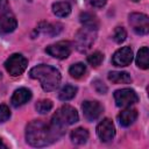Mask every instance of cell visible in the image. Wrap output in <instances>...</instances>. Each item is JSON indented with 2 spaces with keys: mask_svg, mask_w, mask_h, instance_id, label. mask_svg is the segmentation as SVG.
<instances>
[{
  "mask_svg": "<svg viewBox=\"0 0 149 149\" xmlns=\"http://www.w3.org/2000/svg\"><path fill=\"white\" fill-rule=\"evenodd\" d=\"M102 61H104V55H102L100 51H95V52L91 54V55L87 57V62H88L92 66H94V68L99 66Z\"/></svg>",
  "mask_w": 149,
  "mask_h": 149,
  "instance_id": "24",
  "label": "cell"
},
{
  "mask_svg": "<svg viewBox=\"0 0 149 149\" xmlns=\"http://www.w3.org/2000/svg\"><path fill=\"white\" fill-rule=\"evenodd\" d=\"M133 61V50L130 47H122L118 49L113 57H112V63L115 66H127L132 63Z\"/></svg>",
  "mask_w": 149,
  "mask_h": 149,
  "instance_id": "11",
  "label": "cell"
},
{
  "mask_svg": "<svg viewBox=\"0 0 149 149\" xmlns=\"http://www.w3.org/2000/svg\"><path fill=\"white\" fill-rule=\"evenodd\" d=\"M81 109H83L84 116H85V119L87 121H94V120H97L101 115V113L104 111V108L100 105V102L94 101V100L93 101L92 100L84 101L83 105H81Z\"/></svg>",
  "mask_w": 149,
  "mask_h": 149,
  "instance_id": "9",
  "label": "cell"
},
{
  "mask_svg": "<svg viewBox=\"0 0 149 149\" xmlns=\"http://www.w3.org/2000/svg\"><path fill=\"white\" fill-rule=\"evenodd\" d=\"M97 134L99 139L102 142H109L113 140L115 135V127L111 119L106 118L104 119L98 126H97Z\"/></svg>",
  "mask_w": 149,
  "mask_h": 149,
  "instance_id": "10",
  "label": "cell"
},
{
  "mask_svg": "<svg viewBox=\"0 0 149 149\" xmlns=\"http://www.w3.org/2000/svg\"><path fill=\"white\" fill-rule=\"evenodd\" d=\"M10 118V111L7 105H0V123L6 122Z\"/></svg>",
  "mask_w": 149,
  "mask_h": 149,
  "instance_id": "27",
  "label": "cell"
},
{
  "mask_svg": "<svg viewBox=\"0 0 149 149\" xmlns=\"http://www.w3.org/2000/svg\"><path fill=\"white\" fill-rule=\"evenodd\" d=\"M137 118V111L135 108H126L118 115V121L122 127H129Z\"/></svg>",
  "mask_w": 149,
  "mask_h": 149,
  "instance_id": "14",
  "label": "cell"
},
{
  "mask_svg": "<svg viewBox=\"0 0 149 149\" xmlns=\"http://www.w3.org/2000/svg\"><path fill=\"white\" fill-rule=\"evenodd\" d=\"M29 76L33 79H38L42 88L45 92L55 91L59 86L62 79L61 72L56 68L47 64H40L34 66L29 71Z\"/></svg>",
  "mask_w": 149,
  "mask_h": 149,
  "instance_id": "2",
  "label": "cell"
},
{
  "mask_svg": "<svg viewBox=\"0 0 149 149\" xmlns=\"http://www.w3.org/2000/svg\"><path fill=\"white\" fill-rule=\"evenodd\" d=\"M108 79L114 84H129L132 83V77L125 71H112L108 73Z\"/></svg>",
  "mask_w": 149,
  "mask_h": 149,
  "instance_id": "17",
  "label": "cell"
},
{
  "mask_svg": "<svg viewBox=\"0 0 149 149\" xmlns=\"http://www.w3.org/2000/svg\"><path fill=\"white\" fill-rule=\"evenodd\" d=\"M78 119H79L78 112L72 106L65 105L56 111V113L54 114V116L51 119V123L64 129V127L76 123L78 121Z\"/></svg>",
  "mask_w": 149,
  "mask_h": 149,
  "instance_id": "3",
  "label": "cell"
},
{
  "mask_svg": "<svg viewBox=\"0 0 149 149\" xmlns=\"http://www.w3.org/2000/svg\"><path fill=\"white\" fill-rule=\"evenodd\" d=\"M127 37V33L123 27H116L114 29V33H113V40L116 42V43H122Z\"/></svg>",
  "mask_w": 149,
  "mask_h": 149,
  "instance_id": "25",
  "label": "cell"
},
{
  "mask_svg": "<svg viewBox=\"0 0 149 149\" xmlns=\"http://www.w3.org/2000/svg\"><path fill=\"white\" fill-rule=\"evenodd\" d=\"M77 93V87L72 86V85H65L58 93V98L63 101H68L71 100Z\"/></svg>",
  "mask_w": 149,
  "mask_h": 149,
  "instance_id": "21",
  "label": "cell"
},
{
  "mask_svg": "<svg viewBox=\"0 0 149 149\" xmlns=\"http://www.w3.org/2000/svg\"><path fill=\"white\" fill-rule=\"evenodd\" d=\"M0 148H3V149H6V148H7V146L2 142V140H1V139H0Z\"/></svg>",
  "mask_w": 149,
  "mask_h": 149,
  "instance_id": "30",
  "label": "cell"
},
{
  "mask_svg": "<svg viewBox=\"0 0 149 149\" xmlns=\"http://www.w3.org/2000/svg\"><path fill=\"white\" fill-rule=\"evenodd\" d=\"M95 37H97V30L95 29L87 28V27L83 26V28H80L74 36L76 48L81 52L87 51L92 47V44L94 43Z\"/></svg>",
  "mask_w": 149,
  "mask_h": 149,
  "instance_id": "4",
  "label": "cell"
},
{
  "mask_svg": "<svg viewBox=\"0 0 149 149\" xmlns=\"http://www.w3.org/2000/svg\"><path fill=\"white\" fill-rule=\"evenodd\" d=\"M52 12L56 16L65 17L71 13V6L66 1H58L52 5Z\"/></svg>",
  "mask_w": 149,
  "mask_h": 149,
  "instance_id": "18",
  "label": "cell"
},
{
  "mask_svg": "<svg viewBox=\"0 0 149 149\" xmlns=\"http://www.w3.org/2000/svg\"><path fill=\"white\" fill-rule=\"evenodd\" d=\"M129 24L137 35H146L149 31V19L142 13L129 14Z\"/></svg>",
  "mask_w": 149,
  "mask_h": 149,
  "instance_id": "8",
  "label": "cell"
},
{
  "mask_svg": "<svg viewBox=\"0 0 149 149\" xmlns=\"http://www.w3.org/2000/svg\"><path fill=\"white\" fill-rule=\"evenodd\" d=\"M63 128L54 123H45L43 120H34L26 128V140L33 147H47L57 141L63 134Z\"/></svg>",
  "mask_w": 149,
  "mask_h": 149,
  "instance_id": "1",
  "label": "cell"
},
{
  "mask_svg": "<svg viewBox=\"0 0 149 149\" xmlns=\"http://www.w3.org/2000/svg\"><path fill=\"white\" fill-rule=\"evenodd\" d=\"M114 100L118 107H128L139 101V95L132 88H121L114 92Z\"/></svg>",
  "mask_w": 149,
  "mask_h": 149,
  "instance_id": "6",
  "label": "cell"
},
{
  "mask_svg": "<svg viewBox=\"0 0 149 149\" xmlns=\"http://www.w3.org/2000/svg\"><path fill=\"white\" fill-rule=\"evenodd\" d=\"M134 2H139V1H141V0H133Z\"/></svg>",
  "mask_w": 149,
  "mask_h": 149,
  "instance_id": "31",
  "label": "cell"
},
{
  "mask_svg": "<svg viewBox=\"0 0 149 149\" xmlns=\"http://www.w3.org/2000/svg\"><path fill=\"white\" fill-rule=\"evenodd\" d=\"M71 50H72V44L69 41H59V42H57L55 44H50L45 48V52L57 59L68 58L71 54Z\"/></svg>",
  "mask_w": 149,
  "mask_h": 149,
  "instance_id": "7",
  "label": "cell"
},
{
  "mask_svg": "<svg viewBox=\"0 0 149 149\" xmlns=\"http://www.w3.org/2000/svg\"><path fill=\"white\" fill-rule=\"evenodd\" d=\"M85 72H86V66L84 63H80V62L71 65L69 69V73L71 74V77L76 78V79L81 78L85 74Z\"/></svg>",
  "mask_w": 149,
  "mask_h": 149,
  "instance_id": "22",
  "label": "cell"
},
{
  "mask_svg": "<svg viewBox=\"0 0 149 149\" xmlns=\"http://www.w3.org/2000/svg\"><path fill=\"white\" fill-rule=\"evenodd\" d=\"M38 30H41L42 33H44L49 36H55L62 31V24L61 23H45V22H43L38 26Z\"/></svg>",
  "mask_w": 149,
  "mask_h": 149,
  "instance_id": "20",
  "label": "cell"
},
{
  "mask_svg": "<svg viewBox=\"0 0 149 149\" xmlns=\"http://www.w3.org/2000/svg\"><path fill=\"white\" fill-rule=\"evenodd\" d=\"M79 20L81 22V24L84 27H87V28H92V29H98L99 27V21H98V17L91 13V12H84L79 15Z\"/></svg>",
  "mask_w": 149,
  "mask_h": 149,
  "instance_id": "15",
  "label": "cell"
},
{
  "mask_svg": "<svg viewBox=\"0 0 149 149\" xmlns=\"http://www.w3.org/2000/svg\"><path fill=\"white\" fill-rule=\"evenodd\" d=\"M17 26L16 19L12 13H3L0 15V34L5 35V34H9L12 31L15 30Z\"/></svg>",
  "mask_w": 149,
  "mask_h": 149,
  "instance_id": "12",
  "label": "cell"
},
{
  "mask_svg": "<svg viewBox=\"0 0 149 149\" xmlns=\"http://www.w3.org/2000/svg\"><path fill=\"white\" fill-rule=\"evenodd\" d=\"M107 0H87V3L93 8H101L106 5Z\"/></svg>",
  "mask_w": 149,
  "mask_h": 149,
  "instance_id": "28",
  "label": "cell"
},
{
  "mask_svg": "<svg viewBox=\"0 0 149 149\" xmlns=\"http://www.w3.org/2000/svg\"><path fill=\"white\" fill-rule=\"evenodd\" d=\"M70 137H71V141L77 144V146H80V144H84L87 142L88 140V132L85 129V128H76L71 132L70 134Z\"/></svg>",
  "mask_w": 149,
  "mask_h": 149,
  "instance_id": "16",
  "label": "cell"
},
{
  "mask_svg": "<svg viewBox=\"0 0 149 149\" xmlns=\"http://www.w3.org/2000/svg\"><path fill=\"white\" fill-rule=\"evenodd\" d=\"M27 65H28V61L21 54L10 55L5 62V68H6L7 72L13 77H17V76L22 74L24 72V70L27 69Z\"/></svg>",
  "mask_w": 149,
  "mask_h": 149,
  "instance_id": "5",
  "label": "cell"
},
{
  "mask_svg": "<svg viewBox=\"0 0 149 149\" xmlns=\"http://www.w3.org/2000/svg\"><path fill=\"white\" fill-rule=\"evenodd\" d=\"M92 85H93L95 92L99 93V94H105V93L107 92V86H106L105 83H104L102 80H100V79H94V80L92 81Z\"/></svg>",
  "mask_w": 149,
  "mask_h": 149,
  "instance_id": "26",
  "label": "cell"
},
{
  "mask_svg": "<svg viewBox=\"0 0 149 149\" xmlns=\"http://www.w3.org/2000/svg\"><path fill=\"white\" fill-rule=\"evenodd\" d=\"M8 7V0H0V10L7 9Z\"/></svg>",
  "mask_w": 149,
  "mask_h": 149,
  "instance_id": "29",
  "label": "cell"
},
{
  "mask_svg": "<svg viewBox=\"0 0 149 149\" xmlns=\"http://www.w3.org/2000/svg\"><path fill=\"white\" fill-rule=\"evenodd\" d=\"M136 65L140 69L147 70L149 68V49L148 47H142L136 56Z\"/></svg>",
  "mask_w": 149,
  "mask_h": 149,
  "instance_id": "19",
  "label": "cell"
},
{
  "mask_svg": "<svg viewBox=\"0 0 149 149\" xmlns=\"http://www.w3.org/2000/svg\"><path fill=\"white\" fill-rule=\"evenodd\" d=\"M51 108H52V101L49 100V99L40 100V101L36 104V109H37V112L41 113V114H45V113H48Z\"/></svg>",
  "mask_w": 149,
  "mask_h": 149,
  "instance_id": "23",
  "label": "cell"
},
{
  "mask_svg": "<svg viewBox=\"0 0 149 149\" xmlns=\"http://www.w3.org/2000/svg\"><path fill=\"white\" fill-rule=\"evenodd\" d=\"M31 99V92L30 90L26 88V87H20L17 90L14 91L10 102L14 107H20L22 105H24L26 102H28Z\"/></svg>",
  "mask_w": 149,
  "mask_h": 149,
  "instance_id": "13",
  "label": "cell"
}]
</instances>
